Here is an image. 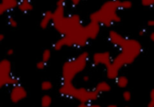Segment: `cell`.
Here are the masks:
<instances>
[{"label":"cell","mask_w":154,"mask_h":107,"mask_svg":"<svg viewBox=\"0 0 154 107\" xmlns=\"http://www.w3.org/2000/svg\"><path fill=\"white\" fill-rule=\"evenodd\" d=\"M108 39L113 45L120 48V53L113 59L111 64L107 68V75L111 79L118 76V72L123 66L133 63L141 54L142 45L138 40L124 37L115 30H110Z\"/></svg>","instance_id":"obj_1"},{"label":"cell","mask_w":154,"mask_h":107,"mask_svg":"<svg viewBox=\"0 0 154 107\" xmlns=\"http://www.w3.org/2000/svg\"><path fill=\"white\" fill-rule=\"evenodd\" d=\"M65 9L66 6L58 3L53 11V27L62 36H66L83 26L79 14H72L66 16Z\"/></svg>","instance_id":"obj_2"},{"label":"cell","mask_w":154,"mask_h":107,"mask_svg":"<svg viewBox=\"0 0 154 107\" xmlns=\"http://www.w3.org/2000/svg\"><path fill=\"white\" fill-rule=\"evenodd\" d=\"M119 10H122V1L109 0L103 3L98 10L90 15V20L105 27H111L121 20L118 14Z\"/></svg>","instance_id":"obj_3"},{"label":"cell","mask_w":154,"mask_h":107,"mask_svg":"<svg viewBox=\"0 0 154 107\" xmlns=\"http://www.w3.org/2000/svg\"><path fill=\"white\" fill-rule=\"evenodd\" d=\"M89 40L90 39L86 33L85 27L84 25H83L75 31L62 36L60 39L56 41L55 43L53 45V48L56 51H60L65 46L81 48L87 45Z\"/></svg>","instance_id":"obj_4"},{"label":"cell","mask_w":154,"mask_h":107,"mask_svg":"<svg viewBox=\"0 0 154 107\" xmlns=\"http://www.w3.org/2000/svg\"><path fill=\"white\" fill-rule=\"evenodd\" d=\"M88 60V53L84 51L78 57L67 60L63 66V77L65 82H72L75 77L85 69Z\"/></svg>","instance_id":"obj_5"},{"label":"cell","mask_w":154,"mask_h":107,"mask_svg":"<svg viewBox=\"0 0 154 107\" xmlns=\"http://www.w3.org/2000/svg\"><path fill=\"white\" fill-rule=\"evenodd\" d=\"M61 94L66 96H72L79 100L81 103H88L96 100L99 93L95 89L90 90L84 87L76 88L72 85V82H65L59 90Z\"/></svg>","instance_id":"obj_6"},{"label":"cell","mask_w":154,"mask_h":107,"mask_svg":"<svg viewBox=\"0 0 154 107\" xmlns=\"http://www.w3.org/2000/svg\"><path fill=\"white\" fill-rule=\"evenodd\" d=\"M19 79L11 74V63L7 59L0 61V89L6 85H16Z\"/></svg>","instance_id":"obj_7"},{"label":"cell","mask_w":154,"mask_h":107,"mask_svg":"<svg viewBox=\"0 0 154 107\" xmlns=\"http://www.w3.org/2000/svg\"><path fill=\"white\" fill-rule=\"evenodd\" d=\"M27 96V92L26 89L20 84H16L13 86L10 93L11 100L14 103H17L21 100L25 99Z\"/></svg>","instance_id":"obj_8"},{"label":"cell","mask_w":154,"mask_h":107,"mask_svg":"<svg viewBox=\"0 0 154 107\" xmlns=\"http://www.w3.org/2000/svg\"><path fill=\"white\" fill-rule=\"evenodd\" d=\"M112 57L108 51L95 53L93 56V61L96 65H104L108 68L112 63Z\"/></svg>","instance_id":"obj_9"},{"label":"cell","mask_w":154,"mask_h":107,"mask_svg":"<svg viewBox=\"0 0 154 107\" xmlns=\"http://www.w3.org/2000/svg\"><path fill=\"white\" fill-rule=\"evenodd\" d=\"M84 27H85L87 36L90 39H96L97 36H99V33H100L101 25L98 23L94 22V21L90 20V22L87 25H84Z\"/></svg>","instance_id":"obj_10"},{"label":"cell","mask_w":154,"mask_h":107,"mask_svg":"<svg viewBox=\"0 0 154 107\" xmlns=\"http://www.w3.org/2000/svg\"><path fill=\"white\" fill-rule=\"evenodd\" d=\"M53 21V11H46L45 13L42 14V18L39 22V26L42 29L45 30L49 27L51 24H52Z\"/></svg>","instance_id":"obj_11"},{"label":"cell","mask_w":154,"mask_h":107,"mask_svg":"<svg viewBox=\"0 0 154 107\" xmlns=\"http://www.w3.org/2000/svg\"><path fill=\"white\" fill-rule=\"evenodd\" d=\"M17 8L23 13H28L33 10V4L31 0H19Z\"/></svg>","instance_id":"obj_12"},{"label":"cell","mask_w":154,"mask_h":107,"mask_svg":"<svg viewBox=\"0 0 154 107\" xmlns=\"http://www.w3.org/2000/svg\"><path fill=\"white\" fill-rule=\"evenodd\" d=\"M18 2H19L18 0H1V2L5 7L8 11H10L17 8Z\"/></svg>","instance_id":"obj_13"},{"label":"cell","mask_w":154,"mask_h":107,"mask_svg":"<svg viewBox=\"0 0 154 107\" xmlns=\"http://www.w3.org/2000/svg\"><path fill=\"white\" fill-rule=\"evenodd\" d=\"M111 90V86L106 81H101L96 86V90L99 93H103V92H108Z\"/></svg>","instance_id":"obj_14"},{"label":"cell","mask_w":154,"mask_h":107,"mask_svg":"<svg viewBox=\"0 0 154 107\" xmlns=\"http://www.w3.org/2000/svg\"><path fill=\"white\" fill-rule=\"evenodd\" d=\"M128 81L127 78L125 76H118L116 78V84L118 87H126L128 85Z\"/></svg>","instance_id":"obj_15"},{"label":"cell","mask_w":154,"mask_h":107,"mask_svg":"<svg viewBox=\"0 0 154 107\" xmlns=\"http://www.w3.org/2000/svg\"><path fill=\"white\" fill-rule=\"evenodd\" d=\"M52 103V98L49 95H45L42 98L41 100V104L43 107H49Z\"/></svg>","instance_id":"obj_16"},{"label":"cell","mask_w":154,"mask_h":107,"mask_svg":"<svg viewBox=\"0 0 154 107\" xmlns=\"http://www.w3.org/2000/svg\"><path fill=\"white\" fill-rule=\"evenodd\" d=\"M51 57V51L50 49H45L42 55V60L45 63H48Z\"/></svg>","instance_id":"obj_17"},{"label":"cell","mask_w":154,"mask_h":107,"mask_svg":"<svg viewBox=\"0 0 154 107\" xmlns=\"http://www.w3.org/2000/svg\"><path fill=\"white\" fill-rule=\"evenodd\" d=\"M132 7V2L129 0L122 1V10H128Z\"/></svg>","instance_id":"obj_18"},{"label":"cell","mask_w":154,"mask_h":107,"mask_svg":"<svg viewBox=\"0 0 154 107\" xmlns=\"http://www.w3.org/2000/svg\"><path fill=\"white\" fill-rule=\"evenodd\" d=\"M8 24L12 28H16L18 25V23L17 21V20L11 16L8 17Z\"/></svg>","instance_id":"obj_19"},{"label":"cell","mask_w":154,"mask_h":107,"mask_svg":"<svg viewBox=\"0 0 154 107\" xmlns=\"http://www.w3.org/2000/svg\"><path fill=\"white\" fill-rule=\"evenodd\" d=\"M52 87H53L52 83L49 81H43L42 84V88L44 90H50L51 88H52Z\"/></svg>","instance_id":"obj_20"},{"label":"cell","mask_w":154,"mask_h":107,"mask_svg":"<svg viewBox=\"0 0 154 107\" xmlns=\"http://www.w3.org/2000/svg\"><path fill=\"white\" fill-rule=\"evenodd\" d=\"M60 1L63 2L65 3L66 5L69 2L70 3L72 6H77L81 2L84 1V0H60Z\"/></svg>","instance_id":"obj_21"},{"label":"cell","mask_w":154,"mask_h":107,"mask_svg":"<svg viewBox=\"0 0 154 107\" xmlns=\"http://www.w3.org/2000/svg\"><path fill=\"white\" fill-rule=\"evenodd\" d=\"M147 107H154V88L152 89L150 93V100H149Z\"/></svg>","instance_id":"obj_22"},{"label":"cell","mask_w":154,"mask_h":107,"mask_svg":"<svg viewBox=\"0 0 154 107\" xmlns=\"http://www.w3.org/2000/svg\"><path fill=\"white\" fill-rule=\"evenodd\" d=\"M141 2L142 5L145 6V7L154 6V0H141Z\"/></svg>","instance_id":"obj_23"},{"label":"cell","mask_w":154,"mask_h":107,"mask_svg":"<svg viewBox=\"0 0 154 107\" xmlns=\"http://www.w3.org/2000/svg\"><path fill=\"white\" fill-rule=\"evenodd\" d=\"M123 97L125 100L129 101L130 100L131 98H132V94H131V93L129 91H124L123 92Z\"/></svg>","instance_id":"obj_24"},{"label":"cell","mask_w":154,"mask_h":107,"mask_svg":"<svg viewBox=\"0 0 154 107\" xmlns=\"http://www.w3.org/2000/svg\"><path fill=\"white\" fill-rule=\"evenodd\" d=\"M45 66H46V63L44 62L43 60H40V61L38 62L37 64H36V67L38 69H43Z\"/></svg>","instance_id":"obj_25"},{"label":"cell","mask_w":154,"mask_h":107,"mask_svg":"<svg viewBox=\"0 0 154 107\" xmlns=\"http://www.w3.org/2000/svg\"><path fill=\"white\" fill-rule=\"evenodd\" d=\"M8 11L7 9L5 8V7L4 5H2V3L0 2V16H2V15L4 14L5 13H6Z\"/></svg>","instance_id":"obj_26"},{"label":"cell","mask_w":154,"mask_h":107,"mask_svg":"<svg viewBox=\"0 0 154 107\" xmlns=\"http://www.w3.org/2000/svg\"><path fill=\"white\" fill-rule=\"evenodd\" d=\"M147 26L149 27H154V19H151V20H149L147 21Z\"/></svg>","instance_id":"obj_27"},{"label":"cell","mask_w":154,"mask_h":107,"mask_svg":"<svg viewBox=\"0 0 154 107\" xmlns=\"http://www.w3.org/2000/svg\"><path fill=\"white\" fill-rule=\"evenodd\" d=\"M14 54V49H12V48H10V49H8L7 51V54L8 56L13 55Z\"/></svg>","instance_id":"obj_28"},{"label":"cell","mask_w":154,"mask_h":107,"mask_svg":"<svg viewBox=\"0 0 154 107\" xmlns=\"http://www.w3.org/2000/svg\"><path fill=\"white\" fill-rule=\"evenodd\" d=\"M150 40H151L152 42H153L154 43V32H152V33H150Z\"/></svg>","instance_id":"obj_29"},{"label":"cell","mask_w":154,"mask_h":107,"mask_svg":"<svg viewBox=\"0 0 154 107\" xmlns=\"http://www.w3.org/2000/svg\"><path fill=\"white\" fill-rule=\"evenodd\" d=\"M145 33H146L145 30H141V31L139 32V36H144V35H145Z\"/></svg>","instance_id":"obj_30"},{"label":"cell","mask_w":154,"mask_h":107,"mask_svg":"<svg viewBox=\"0 0 154 107\" xmlns=\"http://www.w3.org/2000/svg\"><path fill=\"white\" fill-rule=\"evenodd\" d=\"M5 39V35L3 33H0V42H2Z\"/></svg>","instance_id":"obj_31"}]
</instances>
